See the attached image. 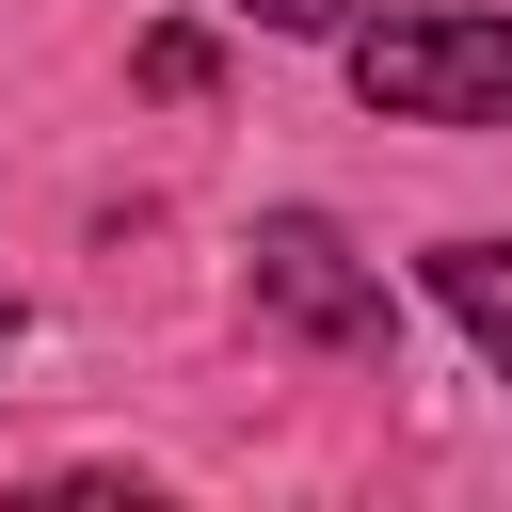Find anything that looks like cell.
I'll return each mask as SVG.
<instances>
[{
    "label": "cell",
    "mask_w": 512,
    "mask_h": 512,
    "mask_svg": "<svg viewBox=\"0 0 512 512\" xmlns=\"http://www.w3.org/2000/svg\"><path fill=\"white\" fill-rule=\"evenodd\" d=\"M432 304L512 368V240H448V256H432Z\"/></svg>",
    "instance_id": "obj_3"
},
{
    "label": "cell",
    "mask_w": 512,
    "mask_h": 512,
    "mask_svg": "<svg viewBox=\"0 0 512 512\" xmlns=\"http://www.w3.org/2000/svg\"><path fill=\"white\" fill-rule=\"evenodd\" d=\"M240 288H256V320H272V336H304V352H352V368H384V352H400L384 272H368L320 208H272V224L240 240Z\"/></svg>",
    "instance_id": "obj_2"
},
{
    "label": "cell",
    "mask_w": 512,
    "mask_h": 512,
    "mask_svg": "<svg viewBox=\"0 0 512 512\" xmlns=\"http://www.w3.org/2000/svg\"><path fill=\"white\" fill-rule=\"evenodd\" d=\"M352 96L400 112V128H512V16H480V0L368 16L352 32Z\"/></svg>",
    "instance_id": "obj_1"
},
{
    "label": "cell",
    "mask_w": 512,
    "mask_h": 512,
    "mask_svg": "<svg viewBox=\"0 0 512 512\" xmlns=\"http://www.w3.org/2000/svg\"><path fill=\"white\" fill-rule=\"evenodd\" d=\"M0 352H16V288H0Z\"/></svg>",
    "instance_id": "obj_5"
},
{
    "label": "cell",
    "mask_w": 512,
    "mask_h": 512,
    "mask_svg": "<svg viewBox=\"0 0 512 512\" xmlns=\"http://www.w3.org/2000/svg\"><path fill=\"white\" fill-rule=\"evenodd\" d=\"M240 16H256V32H336V48L368 32V0H240Z\"/></svg>",
    "instance_id": "obj_4"
}]
</instances>
